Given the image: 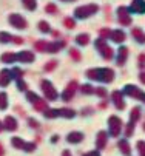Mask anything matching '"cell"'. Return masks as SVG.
<instances>
[{
  "label": "cell",
  "instance_id": "cell-1",
  "mask_svg": "<svg viewBox=\"0 0 145 156\" xmlns=\"http://www.w3.org/2000/svg\"><path fill=\"white\" fill-rule=\"evenodd\" d=\"M142 80H143V82H145V74H142Z\"/></svg>",
  "mask_w": 145,
  "mask_h": 156
}]
</instances>
